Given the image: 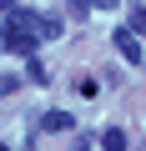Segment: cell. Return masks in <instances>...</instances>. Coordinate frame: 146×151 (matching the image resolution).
<instances>
[{"mask_svg": "<svg viewBox=\"0 0 146 151\" xmlns=\"http://www.w3.org/2000/svg\"><path fill=\"white\" fill-rule=\"evenodd\" d=\"M116 50H121L131 65H141V55H146V50H141V40H136L131 30H116Z\"/></svg>", "mask_w": 146, "mask_h": 151, "instance_id": "6da1fadb", "label": "cell"}, {"mask_svg": "<svg viewBox=\"0 0 146 151\" xmlns=\"http://www.w3.org/2000/svg\"><path fill=\"white\" fill-rule=\"evenodd\" d=\"M40 131H76V121H70V111H45Z\"/></svg>", "mask_w": 146, "mask_h": 151, "instance_id": "7a4b0ae2", "label": "cell"}, {"mask_svg": "<svg viewBox=\"0 0 146 151\" xmlns=\"http://www.w3.org/2000/svg\"><path fill=\"white\" fill-rule=\"evenodd\" d=\"M101 151H126V136L111 126V131H101Z\"/></svg>", "mask_w": 146, "mask_h": 151, "instance_id": "3957f363", "label": "cell"}, {"mask_svg": "<svg viewBox=\"0 0 146 151\" xmlns=\"http://www.w3.org/2000/svg\"><path fill=\"white\" fill-rule=\"evenodd\" d=\"M60 35V20L55 15H40V40H55Z\"/></svg>", "mask_w": 146, "mask_h": 151, "instance_id": "277c9868", "label": "cell"}, {"mask_svg": "<svg viewBox=\"0 0 146 151\" xmlns=\"http://www.w3.org/2000/svg\"><path fill=\"white\" fill-rule=\"evenodd\" d=\"M126 30H131V35H146V10H131V20H126Z\"/></svg>", "mask_w": 146, "mask_h": 151, "instance_id": "5b68a950", "label": "cell"}, {"mask_svg": "<svg viewBox=\"0 0 146 151\" xmlns=\"http://www.w3.org/2000/svg\"><path fill=\"white\" fill-rule=\"evenodd\" d=\"M20 91V76H0V96H15Z\"/></svg>", "mask_w": 146, "mask_h": 151, "instance_id": "8992f818", "label": "cell"}, {"mask_svg": "<svg viewBox=\"0 0 146 151\" xmlns=\"http://www.w3.org/2000/svg\"><path fill=\"white\" fill-rule=\"evenodd\" d=\"M121 0H91V10H116Z\"/></svg>", "mask_w": 146, "mask_h": 151, "instance_id": "52a82bcc", "label": "cell"}, {"mask_svg": "<svg viewBox=\"0 0 146 151\" xmlns=\"http://www.w3.org/2000/svg\"><path fill=\"white\" fill-rule=\"evenodd\" d=\"M0 151H5V146H0Z\"/></svg>", "mask_w": 146, "mask_h": 151, "instance_id": "ba28073f", "label": "cell"}]
</instances>
